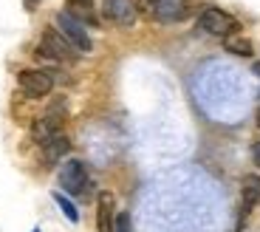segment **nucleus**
Returning <instances> with one entry per match:
<instances>
[{
	"instance_id": "1",
	"label": "nucleus",
	"mask_w": 260,
	"mask_h": 232,
	"mask_svg": "<svg viewBox=\"0 0 260 232\" xmlns=\"http://www.w3.org/2000/svg\"><path fill=\"white\" fill-rule=\"evenodd\" d=\"M37 54L43 60H48V63H74V60L79 57V51L57 32V28H46V32H43Z\"/></svg>"
},
{
	"instance_id": "2",
	"label": "nucleus",
	"mask_w": 260,
	"mask_h": 232,
	"mask_svg": "<svg viewBox=\"0 0 260 232\" xmlns=\"http://www.w3.org/2000/svg\"><path fill=\"white\" fill-rule=\"evenodd\" d=\"M59 187L65 190L68 195H88L93 187V179L85 167V161L79 159H68L59 167Z\"/></svg>"
},
{
	"instance_id": "3",
	"label": "nucleus",
	"mask_w": 260,
	"mask_h": 232,
	"mask_svg": "<svg viewBox=\"0 0 260 232\" xmlns=\"http://www.w3.org/2000/svg\"><path fill=\"white\" fill-rule=\"evenodd\" d=\"M198 28H201L204 34H212V37H229V34H238L241 23H238L232 14H226L223 9L209 6L198 14Z\"/></svg>"
},
{
	"instance_id": "4",
	"label": "nucleus",
	"mask_w": 260,
	"mask_h": 232,
	"mask_svg": "<svg viewBox=\"0 0 260 232\" xmlns=\"http://www.w3.org/2000/svg\"><path fill=\"white\" fill-rule=\"evenodd\" d=\"M54 23H57V32L62 34L65 40H68V43L74 45V48H77L79 54H88L93 48V43H91V34H88V28L82 26V23H79V20H74L71 14L65 12H59L57 17H54Z\"/></svg>"
},
{
	"instance_id": "5",
	"label": "nucleus",
	"mask_w": 260,
	"mask_h": 232,
	"mask_svg": "<svg viewBox=\"0 0 260 232\" xmlns=\"http://www.w3.org/2000/svg\"><path fill=\"white\" fill-rule=\"evenodd\" d=\"M17 85L23 88V94H28L31 99H43V97H48L51 88H54V74L40 71V68H28V71L17 74Z\"/></svg>"
},
{
	"instance_id": "6",
	"label": "nucleus",
	"mask_w": 260,
	"mask_h": 232,
	"mask_svg": "<svg viewBox=\"0 0 260 232\" xmlns=\"http://www.w3.org/2000/svg\"><path fill=\"white\" fill-rule=\"evenodd\" d=\"M105 17L116 23V26H133L136 23V3L133 0H102Z\"/></svg>"
},
{
	"instance_id": "7",
	"label": "nucleus",
	"mask_w": 260,
	"mask_h": 232,
	"mask_svg": "<svg viewBox=\"0 0 260 232\" xmlns=\"http://www.w3.org/2000/svg\"><path fill=\"white\" fill-rule=\"evenodd\" d=\"M187 14V0H156L150 17L158 23H178Z\"/></svg>"
},
{
	"instance_id": "8",
	"label": "nucleus",
	"mask_w": 260,
	"mask_h": 232,
	"mask_svg": "<svg viewBox=\"0 0 260 232\" xmlns=\"http://www.w3.org/2000/svg\"><path fill=\"white\" fill-rule=\"evenodd\" d=\"M116 198L113 193H99V201H96V232H113V221H116Z\"/></svg>"
},
{
	"instance_id": "9",
	"label": "nucleus",
	"mask_w": 260,
	"mask_h": 232,
	"mask_svg": "<svg viewBox=\"0 0 260 232\" xmlns=\"http://www.w3.org/2000/svg\"><path fill=\"white\" fill-rule=\"evenodd\" d=\"M65 12L71 14L74 20H79L82 26H99V12L91 0H68Z\"/></svg>"
},
{
	"instance_id": "10",
	"label": "nucleus",
	"mask_w": 260,
	"mask_h": 232,
	"mask_svg": "<svg viewBox=\"0 0 260 232\" xmlns=\"http://www.w3.org/2000/svg\"><path fill=\"white\" fill-rule=\"evenodd\" d=\"M43 148V161H48V164H57L59 159H62L65 153H68V148H71V142H68V136L59 130L57 136H51L46 144H40Z\"/></svg>"
},
{
	"instance_id": "11",
	"label": "nucleus",
	"mask_w": 260,
	"mask_h": 232,
	"mask_svg": "<svg viewBox=\"0 0 260 232\" xmlns=\"http://www.w3.org/2000/svg\"><path fill=\"white\" fill-rule=\"evenodd\" d=\"M59 128H62V122L59 119H51L48 113H43L37 119V122L31 125V136H34V142L37 144H46L51 136H57L59 133Z\"/></svg>"
},
{
	"instance_id": "12",
	"label": "nucleus",
	"mask_w": 260,
	"mask_h": 232,
	"mask_svg": "<svg viewBox=\"0 0 260 232\" xmlns=\"http://www.w3.org/2000/svg\"><path fill=\"white\" fill-rule=\"evenodd\" d=\"M241 193H243V207H246V210H252V207L260 204V176H257V173L243 176Z\"/></svg>"
},
{
	"instance_id": "13",
	"label": "nucleus",
	"mask_w": 260,
	"mask_h": 232,
	"mask_svg": "<svg viewBox=\"0 0 260 232\" xmlns=\"http://www.w3.org/2000/svg\"><path fill=\"white\" fill-rule=\"evenodd\" d=\"M223 48H226L229 54H238V57H252L254 54L252 40L243 37V34H229V37H223Z\"/></svg>"
},
{
	"instance_id": "14",
	"label": "nucleus",
	"mask_w": 260,
	"mask_h": 232,
	"mask_svg": "<svg viewBox=\"0 0 260 232\" xmlns=\"http://www.w3.org/2000/svg\"><path fill=\"white\" fill-rule=\"evenodd\" d=\"M54 201H57V204L62 207V213H65V218L71 221V224H77V221H79V213H77V207H74L71 201L65 198L62 193H54Z\"/></svg>"
},
{
	"instance_id": "15",
	"label": "nucleus",
	"mask_w": 260,
	"mask_h": 232,
	"mask_svg": "<svg viewBox=\"0 0 260 232\" xmlns=\"http://www.w3.org/2000/svg\"><path fill=\"white\" fill-rule=\"evenodd\" d=\"M113 232H130V215L127 213L116 215V221H113Z\"/></svg>"
},
{
	"instance_id": "16",
	"label": "nucleus",
	"mask_w": 260,
	"mask_h": 232,
	"mask_svg": "<svg viewBox=\"0 0 260 232\" xmlns=\"http://www.w3.org/2000/svg\"><path fill=\"white\" fill-rule=\"evenodd\" d=\"M133 3H136V9L139 12H153V3H156V0H133Z\"/></svg>"
},
{
	"instance_id": "17",
	"label": "nucleus",
	"mask_w": 260,
	"mask_h": 232,
	"mask_svg": "<svg viewBox=\"0 0 260 232\" xmlns=\"http://www.w3.org/2000/svg\"><path fill=\"white\" fill-rule=\"evenodd\" d=\"M252 159H254V164L260 167V142H254V144H252Z\"/></svg>"
},
{
	"instance_id": "18",
	"label": "nucleus",
	"mask_w": 260,
	"mask_h": 232,
	"mask_svg": "<svg viewBox=\"0 0 260 232\" xmlns=\"http://www.w3.org/2000/svg\"><path fill=\"white\" fill-rule=\"evenodd\" d=\"M252 71H254V77L260 79V63H254V68H252Z\"/></svg>"
},
{
	"instance_id": "19",
	"label": "nucleus",
	"mask_w": 260,
	"mask_h": 232,
	"mask_svg": "<svg viewBox=\"0 0 260 232\" xmlns=\"http://www.w3.org/2000/svg\"><path fill=\"white\" fill-rule=\"evenodd\" d=\"M257 128H260V110H257Z\"/></svg>"
},
{
	"instance_id": "20",
	"label": "nucleus",
	"mask_w": 260,
	"mask_h": 232,
	"mask_svg": "<svg viewBox=\"0 0 260 232\" xmlns=\"http://www.w3.org/2000/svg\"><path fill=\"white\" fill-rule=\"evenodd\" d=\"M34 232H40V229H34Z\"/></svg>"
}]
</instances>
